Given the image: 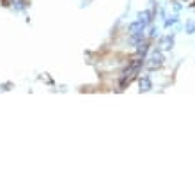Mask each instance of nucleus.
Wrapping results in <instances>:
<instances>
[{
	"label": "nucleus",
	"mask_w": 195,
	"mask_h": 195,
	"mask_svg": "<svg viewBox=\"0 0 195 195\" xmlns=\"http://www.w3.org/2000/svg\"><path fill=\"white\" fill-rule=\"evenodd\" d=\"M163 64V53L161 51H152L151 55V62H149V69H156Z\"/></svg>",
	"instance_id": "nucleus-2"
},
{
	"label": "nucleus",
	"mask_w": 195,
	"mask_h": 195,
	"mask_svg": "<svg viewBox=\"0 0 195 195\" xmlns=\"http://www.w3.org/2000/svg\"><path fill=\"white\" fill-rule=\"evenodd\" d=\"M144 29H145V23H144V22H140V20L130 25V32H131V36H133V34H138V32H142Z\"/></svg>",
	"instance_id": "nucleus-3"
},
{
	"label": "nucleus",
	"mask_w": 195,
	"mask_h": 195,
	"mask_svg": "<svg viewBox=\"0 0 195 195\" xmlns=\"http://www.w3.org/2000/svg\"><path fill=\"white\" fill-rule=\"evenodd\" d=\"M161 48L163 50H170L172 48V37H163L161 39Z\"/></svg>",
	"instance_id": "nucleus-6"
},
{
	"label": "nucleus",
	"mask_w": 195,
	"mask_h": 195,
	"mask_svg": "<svg viewBox=\"0 0 195 195\" xmlns=\"http://www.w3.org/2000/svg\"><path fill=\"white\" fill-rule=\"evenodd\" d=\"M144 66V57H137L130 62V66L123 71V76H121V89H124L126 85H130V82L133 80V76L140 71V67Z\"/></svg>",
	"instance_id": "nucleus-1"
},
{
	"label": "nucleus",
	"mask_w": 195,
	"mask_h": 195,
	"mask_svg": "<svg viewBox=\"0 0 195 195\" xmlns=\"http://www.w3.org/2000/svg\"><path fill=\"white\" fill-rule=\"evenodd\" d=\"M138 85H140V91H142V92H147V91H151V82H149V78H140Z\"/></svg>",
	"instance_id": "nucleus-4"
},
{
	"label": "nucleus",
	"mask_w": 195,
	"mask_h": 195,
	"mask_svg": "<svg viewBox=\"0 0 195 195\" xmlns=\"http://www.w3.org/2000/svg\"><path fill=\"white\" fill-rule=\"evenodd\" d=\"M138 20H140V22H144L145 25H147V23L151 22V13H149V11H144V13H140V14H138Z\"/></svg>",
	"instance_id": "nucleus-5"
},
{
	"label": "nucleus",
	"mask_w": 195,
	"mask_h": 195,
	"mask_svg": "<svg viewBox=\"0 0 195 195\" xmlns=\"http://www.w3.org/2000/svg\"><path fill=\"white\" fill-rule=\"evenodd\" d=\"M188 32H190V34L195 32V23H188Z\"/></svg>",
	"instance_id": "nucleus-8"
},
{
	"label": "nucleus",
	"mask_w": 195,
	"mask_h": 195,
	"mask_svg": "<svg viewBox=\"0 0 195 195\" xmlns=\"http://www.w3.org/2000/svg\"><path fill=\"white\" fill-rule=\"evenodd\" d=\"M145 53H147V44H140V46H138V55L144 57Z\"/></svg>",
	"instance_id": "nucleus-7"
}]
</instances>
